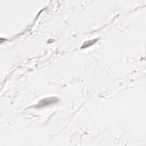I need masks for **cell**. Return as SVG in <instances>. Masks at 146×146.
I'll use <instances>...</instances> for the list:
<instances>
[{"mask_svg": "<svg viewBox=\"0 0 146 146\" xmlns=\"http://www.w3.org/2000/svg\"><path fill=\"white\" fill-rule=\"evenodd\" d=\"M56 99H57L55 98L45 99H44L41 102H40V103H38L37 104V107H43V106L48 105V104H51L53 103H54V102H56L57 101H56Z\"/></svg>", "mask_w": 146, "mask_h": 146, "instance_id": "6da1fadb", "label": "cell"}, {"mask_svg": "<svg viewBox=\"0 0 146 146\" xmlns=\"http://www.w3.org/2000/svg\"><path fill=\"white\" fill-rule=\"evenodd\" d=\"M96 41H97V40L95 39V40H93L87 41V42H86L83 44V46L82 47V48H86V47H88V46H90L91 45H93V44L95 42H96Z\"/></svg>", "mask_w": 146, "mask_h": 146, "instance_id": "7a4b0ae2", "label": "cell"}]
</instances>
